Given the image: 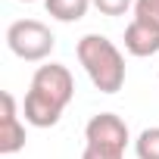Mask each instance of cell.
Returning a JSON list of instances; mask_svg holds the SVG:
<instances>
[{"label":"cell","instance_id":"cell-1","mask_svg":"<svg viewBox=\"0 0 159 159\" xmlns=\"http://www.w3.org/2000/svg\"><path fill=\"white\" fill-rule=\"evenodd\" d=\"M72 97H75V78L62 62L38 66L31 75L28 94L22 100V116L34 128H53L62 119Z\"/></svg>","mask_w":159,"mask_h":159},{"label":"cell","instance_id":"cell-6","mask_svg":"<svg viewBox=\"0 0 159 159\" xmlns=\"http://www.w3.org/2000/svg\"><path fill=\"white\" fill-rule=\"evenodd\" d=\"M125 50L131 56H140V59L159 53V25L150 22V19L134 16L125 28Z\"/></svg>","mask_w":159,"mask_h":159},{"label":"cell","instance_id":"cell-10","mask_svg":"<svg viewBox=\"0 0 159 159\" xmlns=\"http://www.w3.org/2000/svg\"><path fill=\"white\" fill-rule=\"evenodd\" d=\"M134 16L150 19V22L159 25V0H137V3H134Z\"/></svg>","mask_w":159,"mask_h":159},{"label":"cell","instance_id":"cell-9","mask_svg":"<svg viewBox=\"0 0 159 159\" xmlns=\"http://www.w3.org/2000/svg\"><path fill=\"white\" fill-rule=\"evenodd\" d=\"M91 3H94L103 16H125L128 10H134L137 0H91Z\"/></svg>","mask_w":159,"mask_h":159},{"label":"cell","instance_id":"cell-5","mask_svg":"<svg viewBox=\"0 0 159 159\" xmlns=\"http://www.w3.org/2000/svg\"><path fill=\"white\" fill-rule=\"evenodd\" d=\"M0 103H3V112H0V153L13 156L25 147V125L19 116V103L10 91L0 94Z\"/></svg>","mask_w":159,"mask_h":159},{"label":"cell","instance_id":"cell-7","mask_svg":"<svg viewBox=\"0 0 159 159\" xmlns=\"http://www.w3.org/2000/svg\"><path fill=\"white\" fill-rule=\"evenodd\" d=\"M44 7L56 22H78L88 16V10L94 3L91 0H44Z\"/></svg>","mask_w":159,"mask_h":159},{"label":"cell","instance_id":"cell-8","mask_svg":"<svg viewBox=\"0 0 159 159\" xmlns=\"http://www.w3.org/2000/svg\"><path fill=\"white\" fill-rule=\"evenodd\" d=\"M134 153L137 159H159V125L143 128L134 140Z\"/></svg>","mask_w":159,"mask_h":159},{"label":"cell","instance_id":"cell-4","mask_svg":"<svg viewBox=\"0 0 159 159\" xmlns=\"http://www.w3.org/2000/svg\"><path fill=\"white\" fill-rule=\"evenodd\" d=\"M7 47L19 59H25V62H44L53 53L56 38H53V31L44 22H38V19H19V22H13L7 28Z\"/></svg>","mask_w":159,"mask_h":159},{"label":"cell","instance_id":"cell-2","mask_svg":"<svg viewBox=\"0 0 159 159\" xmlns=\"http://www.w3.org/2000/svg\"><path fill=\"white\" fill-rule=\"evenodd\" d=\"M75 56L88 72L91 84L100 94H119L125 84V56L103 34H84L75 47Z\"/></svg>","mask_w":159,"mask_h":159},{"label":"cell","instance_id":"cell-3","mask_svg":"<svg viewBox=\"0 0 159 159\" xmlns=\"http://www.w3.org/2000/svg\"><path fill=\"white\" fill-rule=\"evenodd\" d=\"M128 125L116 112H97L84 125V153L81 159H125L128 150Z\"/></svg>","mask_w":159,"mask_h":159},{"label":"cell","instance_id":"cell-11","mask_svg":"<svg viewBox=\"0 0 159 159\" xmlns=\"http://www.w3.org/2000/svg\"><path fill=\"white\" fill-rule=\"evenodd\" d=\"M22 3H34V0H22Z\"/></svg>","mask_w":159,"mask_h":159}]
</instances>
